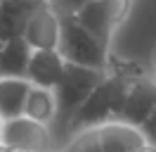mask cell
<instances>
[{
	"instance_id": "1",
	"label": "cell",
	"mask_w": 156,
	"mask_h": 152,
	"mask_svg": "<svg viewBox=\"0 0 156 152\" xmlns=\"http://www.w3.org/2000/svg\"><path fill=\"white\" fill-rule=\"evenodd\" d=\"M128 90H130V83H128V81L107 74L104 81L90 93L88 100L71 114V119L66 121L64 128H66L71 135H76V133H83V131L99 128V126L114 121V119H121Z\"/></svg>"
},
{
	"instance_id": "2",
	"label": "cell",
	"mask_w": 156,
	"mask_h": 152,
	"mask_svg": "<svg viewBox=\"0 0 156 152\" xmlns=\"http://www.w3.org/2000/svg\"><path fill=\"white\" fill-rule=\"evenodd\" d=\"M57 52L64 57L66 64L99 69V71H107L109 57H111V50L104 43H99L85 26H80L76 17L62 19V36H59Z\"/></svg>"
},
{
	"instance_id": "3",
	"label": "cell",
	"mask_w": 156,
	"mask_h": 152,
	"mask_svg": "<svg viewBox=\"0 0 156 152\" xmlns=\"http://www.w3.org/2000/svg\"><path fill=\"white\" fill-rule=\"evenodd\" d=\"M104 76H107V71H99V69L66 64L62 81H59L57 88H55L57 102H59V119L57 121L62 124V128L66 126V121L71 119V114L90 97V93L104 81Z\"/></svg>"
},
{
	"instance_id": "4",
	"label": "cell",
	"mask_w": 156,
	"mask_h": 152,
	"mask_svg": "<svg viewBox=\"0 0 156 152\" xmlns=\"http://www.w3.org/2000/svg\"><path fill=\"white\" fill-rule=\"evenodd\" d=\"M133 2L135 0H92L76 14V19L99 43H104L111 50V40L121 28V24L126 21Z\"/></svg>"
},
{
	"instance_id": "5",
	"label": "cell",
	"mask_w": 156,
	"mask_h": 152,
	"mask_svg": "<svg viewBox=\"0 0 156 152\" xmlns=\"http://www.w3.org/2000/svg\"><path fill=\"white\" fill-rule=\"evenodd\" d=\"M0 145L21 152H55V138L50 126H43L29 116H17L2 124Z\"/></svg>"
},
{
	"instance_id": "6",
	"label": "cell",
	"mask_w": 156,
	"mask_h": 152,
	"mask_svg": "<svg viewBox=\"0 0 156 152\" xmlns=\"http://www.w3.org/2000/svg\"><path fill=\"white\" fill-rule=\"evenodd\" d=\"M45 0H0V43L24 38L26 26Z\"/></svg>"
},
{
	"instance_id": "7",
	"label": "cell",
	"mask_w": 156,
	"mask_h": 152,
	"mask_svg": "<svg viewBox=\"0 0 156 152\" xmlns=\"http://www.w3.org/2000/svg\"><path fill=\"white\" fill-rule=\"evenodd\" d=\"M95 131H97L102 152H140L147 145L142 128L130 126L121 119H114V121L104 124Z\"/></svg>"
},
{
	"instance_id": "8",
	"label": "cell",
	"mask_w": 156,
	"mask_h": 152,
	"mask_svg": "<svg viewBox=\"0 0 156 152\" xmlns=\"http://www.w3.org/2000/svg\"><path fill=\"white\" fill-rule=\"evenodd\" d=\"M59 36H62V19L43 2V7L33 14V19L26 26L24 40L33 50H57Z\"/></svg>"
},
{
	"instance_id": "9",
	"label": "cell",
	"mask_w": 156,
	"mask_h": 152,
	"mask_svg": "<svg viewBox=\"0 0 156 152\" xmlns=\"http://www.w3.org/2000/svg\"><path fill=\"white\" fill-rule=\"evenodd\" d=\"M154 112H156V86H151L149 81L133 83L128 90L123 112H121V121L142 128Z\"/></svg>"
},
{
	"instance_id": "10",
	"label": "cell",
	"mask_w": 156,
	"mask_h": 152,
	"mask_svg": "<svg viewBox=\"0 0 156 152\" xmlns=\"http://www.w3.org/2000/svg\"><path fill=\"white\" fill-rule=\"evenodd\" d=\"M66 62L57 50H33L31 55V64L26 71V78L31 86H40V88H57V83L64 76Z\"/></svg>"
},
{
	"instance_id": "11",
	"label": "cell",
	"mask_w": 156,
	"mask_h": 152,
	"mask_svg": "<svg viewBox=\"0 0 156 152\" xmlns=\"http://www.w3.org/2000/svg\"><path fill=\"white\" fill-rule=\"evenodd\" d=\"M29 93H31L29 78L0 76V116H2V121L24 116V107H26Z\"/></svg>"
},
{
	"instance_id": "12",
	"label": "cell",
	"mask_w": 156,
	"mask_h": 152,
	"mask_svg": "<svg viewBox=\"0 0 156 152\" xmlns=\"http://www.w3.org/2000/svg\"><path fill=\"white\" fill-rule=\"evenodd\" d=\"M24 116H29L33 121L52 128V124H57V119H59L57 93L52 88L31 86V93L26 97V107H24Z\"/></svg>"
},
{
	"instance_id": "13",
	"label": "cell",
	"mask_w": 156,
	"mask_h": 152,
	"mask_svg": "<svg viewBox=\"0 0 156 152\" xmlns=\"http://www.w3.org/2000/svg\"><path fill=\"white\" fill-rule=\"evenodd\" d=\"M33 48L24 38H14L2 43V55H0V76H10V78H26L31 64Z\"/></svg>"
},
{
	"instance_id": "14",
	"label": "cell",
	"mask_w": 156,
	"mask_h": 152,
	"mask_svg": "<svg viewBox=\"0 0 156 152\" xmlns=\"http://www.w3.org/2000/svg\"><path fill=\"white\" fill-rule=\"evenodd\" d=\"M66 152H102V145H99V138H97V131H83V133H76L71 142H69Z\"/></svg>"
},
{
	"instance_id": "15",
	"label": "cell",
	"mask_w": 156,
	"mask_h": 152,
	"mask_svg": "<svg viewBox=\"0 0 156 152\" xmlns=\"http://www.w3.org/2000/svg\"><path fill=\"white\" fill-rule=\"evenodd\" d=\"M92 0H45V5H48L59 19H69V17H76L80 10L90 5Z\"/></svg>"
},
{
	"instance_id": "16",
	"label": "cell",
	"mask_w": 156,
	"mask_h": 152,
	"mask_svg": "<svg viewBox=\"0 0 156 152\" xmlns=\"http://www.w3.org/2000/svg\"><path fill=\"white\" fill-rule=\"evenodd\" d=\"M142 133H144V138H147V142H151L156 147V112L149 116V121L142 126Z\"/></svg>"
},
{
	"instance_id": "17",
	"label": "cell",
	"mask_w": 156,
	"mask_h": 152,
	"mask_svg": "<svg viewBox=\"0 0 156 152\" xmlns=\"http://www.w3.org/2000/svg\"><path fill=\"white\" fill-rule=\"evenodd\" d=\"M140 152H156V147L151 145V142H147V145H144V147H142Z\"/></svg>"
},
{
	"instance_id": "18",
	"label": "cell",
	"mask_w": 156,
	"mask_h": 152,
	"mask_svg": "<svg viewBox=\"0 0 156 152\" xmlns=\"http://www.w3.org/2000/svg\"><path fill=\"white\" fill-rule=\"evenodd\" d=\"M2 124L5 121H2V116H0V138H2Z\"/></svg>"
},
{
	"instance_id": "19",
	"label": "cell",
	"mask_w": 156,
	"mask_h": 152,
	"mask_svg": "<svg viewBox=\"0 0 156 152\" xmlns=\"http://www.w3.org/2000/svg\"><path fill=\"white\" fill-rule=\"evenodd\" d=\"M154 81H156V55H154Z\"/></svg>"
},
{
	"instance_id": "20",
	"label": "cell",
	"mask_w": 156,
	"mask_h": 152,
	"mask_svg": "<svg viewBox=\"0 0 156 152\" xmlns=\"http://www.w3.org/2000/svg\"><path fill=\"white\" fill-rule=\"evenodd\" d=\"M5 152H21V150H10V147H5Z\"/></svg>"
},
{
	"instance_id": "21",
	"label": "cell",
	"mask_w": 156,
	"mask_h": 152,
	"mask_svg": "<svg viewBox=\"0 0 156 152\" xmlns=\"http://www.w3.org/2000/svg\"><path fill=\"white\" fill-rule=\"evenodd\" d=\"M0 55H2V43H0Z\"/></svg>"
},
{
	"instance_id": "22",
	"label": "cell",
	"mask_w": 156,
	"mask_h": 152,
	"mask_svg": "<svg viewBox=\"0 0 156 152\" xmlns=\"http://www.w3.org/2000/svg\"><path fill=\"white\" fill-rule=\"evenodd\" d=\"M0 152H5V147H2V145H0Z\"/></svg>"
},
{
	"instance_id": "23",
	"label": "cell",
	"mask_w": 156,
	"mask_h": 152,
	"mask_svg": "<svg viewBox=\"0 0 156 152\" xmlns=\"http://www.w3.org/2000/svg\"><path fill=\"white\" fill-rule=\"evenodd\" d=\"M55 152H57V150H55ZM64 152H66V150H64Z\"/></svg>"
}]
</instances>
